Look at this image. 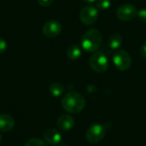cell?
<instances>
[{"instance_id": "obj_1", "label": "cell", "mask_w": 146, "mask_h": 146, "mask_svg": "<svg viewBox=\"0 0 146 146\" xmlns=\"http://www.w3.org/2000/svg\"><path fill=\"white\" fill-rule=\"evenodd\" d=\"M86 106V100L80 93L71 91L64 96L62 100V108L70 114L80 113Z\"/></svg>"}, {"instance_id": "obj_2", "label": "cell", "mask_w": 146, "mask_h": 146, "mask_svg": "<svg viewBox=\"0 0 146 146\" xmlns=\"http://www.w3.org/2000/svg\"><path fill=\"white\" fill-rule=\"evenodd\" d=\"M80 42L83 49L86 52H94L98 49L102 42V34L98 29H89L83 34Z\"/></svg>"}, {"instance_id": "obj_3", "label": "cell", "mask_w": 146, "mask_h": 146, "mask_svg": "<svg viewBox=\"0 0 146 146\" xmlns=\"http://www.w3.org/2000/svg\"><path fill=\"white\" fill-rule=\"evenodd\" d=\"M89 65L94 71L98 73H104L108 70L109 61L104 52H94L89 59Z\"/></svg>"}, {"instance_id": "obj_4", "label": "cell", "mask_w": 146, "mask_h": 146, "mask_svg": "<svg viewBox=\"0 0 146 146\" xmlns=\"http://www.w3.org/2000/svg\"><path fill=\"white\" fill-rule=\"evenodd\" d=\"M113 62L115 67L121 71H127L132 65V58L125 50H116L113 54Z\"/></svg>"}, {"instance_id": "obj_5", "label": "cell", "mask_w": 146, "mask_h": 146, "mask_svg": "<svg viewBox=\"0 0 146 146\" xmlns=\"http://www.w3.org/2000/svg\"><path fill=\"white\" fill-rule=\"evenodd\" d=\"M80 18L83 24L90 26L96 23L98 18V9L92 5H87L84 7L80 13Z\"/></svg>"}, {"instance_id": "obj_6", "label": "cell", "mask_w": 146, "mask_h": 146, "mask_svg": "<svg viewBox=\"0 0 146 146\" xmlns=\"http://www.w3.org/2000/svg\"><path fill=\"white\" fill-rule=\"evenodd\" d=\"M105 128L99 124H94L91 126L86 133L87 141L91 144H97L100 142L105 136Z\"/></svg>"}, {"instance_id": "obj_7", "label": "cell", "mask_w": 146, "mask_h": 146, "mask_svg": "<svg viewBox=\"0 0 146 146\" xmlns=\"http://www.w3.org/2000/svg\"><path fill=\"white\" fill-rule=\"evenodd\" d=\"M138 15L137 8L132 3H124L116 10L117 17L123 22H129L134 19Z\"/></svg>"}, {"instance_id": "obj_8", "label": "cell", "mask_w": 146, "mask_h": 146, "mask_svg": "<svg viewBox=\"0 0 146 146\" xmlns=\"http://www.w3.org/2000/svg\"><path fill=\"white\" fill-rule=\"evenodd\" d=\"M42 30L45 36L53 38L59 35L62 31V25L56 20H50L44 23Z\"/></svg>"}, {"instance_id": "obj_9", "label": "cell", "mask_w": 146, "mask_h": 146, "mask_svg": "<svg viewBox=\"0 0 146 146\" xmlns=\"http://www.w3.org/2000/svg\"><path fill=\"white\" fill-rule=\"evenodd\" d=\"M57 126L63 131L71 130L74 126V120L69 115H62L56 120Z\"/></svg>"}, {"instance_id": "obj_10", "label": "cell", "mask_w": 146, "mask_h": 146, "mask_svg": "<svg viewBox=\"0 0 146 146\" xmlns=\"http://www.w3.org/2000/svg\"><path fill=\"white\" fill-rule=\"evenodd\" d=\"M44 140L48 144L52 145H56L59 144L62 140L61 134L54 129L46 130L44 133Z\"/></svg>"}, {"instance_id": "obj_11", "label": "cell", "mask_w": 146, "mask_h": 146, "mask_svg": "<svg viewBox=\"0 0 146 146\" xmlns=\"http://www.w3.org/2000/svg\"><path fill=\"white\" fill-rule=\"evenodd\" d=\"M15 126V120L9 114H3L0 115V131L9 132Z\"/></svg>"}, {"instance_id": "obj_12", "label": "cell", "mask_w": 146, "mask_h": 146, "mask_svg": "<svg viewBox=\"0 0 146 146\" xmlns=\"http://www.w3.org/2000/svg\"><path fill=\"white\" fill-rule=\"evenodd\" d=\"M49 90H50V93L53 96L59 97L64 93L65 88L62 83H57V82H54V83H50V85L49 86Z\"/></svg>"}, {"instance_id": "obj_13", "label": "cell", "mask_w": 146, "mask_h": 146, "mask_svg": "<svg viewBox=\"0 0 146 146\" xmlns=\"http://www.w3.org/2000/svg\"><path fill=\"white\" fill-rule=\"evenodd\" d=\"M81 54H82L81 49L77 45H72L67 50V55H68V59H70L72 60H76V59H80Z\"/></svg>"}, {"instance_id": "obj_14", "label": "cell", "mask_w": 146, "mask_h": 146, "mask_svg": "<svg viewBox=\"0 0 146 146\" xmlns=\"http://www.w3.org/2000/svg\"><path fill=\"white\" fill-rule=\"evenodd\" d=\"M122 44V37L121 34H112L110 37V40H109V45H110V47L111 49H114V50H118L121 46Z\"/></svg>"}, {"instance_id": "obj_15", "label": "cell", "mask_w": 146, "mask_h": 146, "mask_svg": "<svg viewBox=\"0 0 146 146\" xmlns=\"http://www.w3.org/2000/svg\"><path fill=\"white\" fill-rule=\"evenodd\" d=\"M96 5L98 9H102V10L107 9L110 7L111 1L110 0H97Z\"/></svg>"}, {"instance_id": "obj_16", "label": "cell", "mask_w": 146, "mask_h": 146, "mask_svg": "<svg viewBox=\"0 0 146 146\" xmlns=\"http://www.w3.org/2000/svg\"><path fill=\"white\" fill-rule=\"evenodd\" d=\"M25 146H47L46 144L39 139H32L27 142Z\"/></svg>"}, {"instance_id": "obj_17", "label": "cell", "mask_w": 146, "mask_h": 146, "mask_svg": "<svg viewBox=\"0 0 146 146\" xmlns=\"http://www.w3.org/2000/svg\"><path fill=\"white\" fill-rule=\"evenodd\" d=\"M137 16L139 17V19L141 22H146V9H139V11H138V15Z\"/></svg>"}, {"instance_id": "obj_18", "label": "cell", "mask_w": 146, "mask_h": 146, "mask_svg": "<svg viewBox=\"0 0 146 146\" xmlns=\"http://www.w3.org/2000/svg\"><path fill=\"white\" fill-rule=\"evenodd\" d=\"M38 3L39 5L43 7H47V6H50L53 3V0H38Z\"/></svg>"}, {"instance_id": "obj_19", "label": "cell", "mask_w": 146, "mask_h": 146, "mask_svg": "<svg viewBox=\"0 0 146 146\" xmlns=\"http://www.w3.org/2000/svg\"><path fill=\"white\" fill-rule=\"evenodd\" d=\"M6 49H7V43L3 38L0 37V52H5Z\"/></svg>"}, {"instance_id": "obj_20", "label": "cell", "mask_w": 146, "mask_h": 146, "mask_svg": "<svg viewBox=\"0 0 146 146\" xmlns=\"http://www.w3.org/2000/svg\"><path fill=\"white\" fill-rule=\"evenodd\" d=\"M139 52H140V55H141L143 58H146V42H145V43L141 46V47H140V49H139Z\"/></svg>"}, {"instance_id": "obj_21", "label": "cell", "mask_w": 146, "mask_h": 146, "mask_svg": "<svg viewBox=\"0 0 146 146\" xmlns=\"http://www.w3.org/2000/svg\"><path fill=\"white\" fill-rule=\"evenodd\" d=\"M82 1L85 2V3H92L93 2H96L97 0H82Z\"/></svg>"}, {"instance_id": "obj_22", "label": "cell", "mask_w": 146, "mask_h": 146, "mask_svg": "<svg viewBox=\"0 0 146 146\" xmlns=\"http://www.w3.org/2000/svg\"><path fill=\"white\" fill-rule=\"evenodd\" d=\"M1 141H2V136H1V134H0V143H1Z\"/></svg>"}, {"instance_id": "obj_23", "label": "cell", "mask_w": 146, "mask_h": 146, "mask_svg": "<svg viewBox=\"0 0 146 146\" xmlns=\"http://www.w3.org/2000/svg\"><path fill=\"white\" fill-rule=\"evenodd\" d=\"M60 146H67V145H60Z\"/></svg>"}]
</instances>
